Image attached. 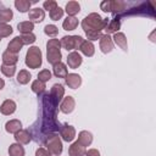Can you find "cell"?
Here are the masks:
<instances>
[{
  "label": "cell",
  "mask_w": 156,
  "mask_h": 156,
  "mask_svg": "<svg viewBox=\"0 0 156 156\" xmlns=\"http://www.w3.org/2000/svg\"><path fill=\"white\" fill-rule=\"evenodd\" d=\"M107 22H108V18H102L99 13L91 12L83 18L80 26L85 33L87 32H101L102 29H105Z\"/></svg>",
  "instance_id": "obj_1"
},
{
  "label": "cell",
  "mask_w": 156,
  "mask_h": 156,
  "mask_svg": "<svg viewBox=\"0 0 156 156\" xmlns=\"http://www.w3.org/2000/svg\"><path fill=\"white\" fill-rule=\"evenodd\" d=\"M60 48H61V43L58 39L52 38L46 43V60L52 66L61 62L62 54H61Z\"/></svg>",
  "instance_id": "obj_2"
},
{
  "label": "cell",
  "mask_w": 156,
  "mask_h": 156,
  "mask_svg": "<svg viewBox=\"0 0 156 156\" xmlns=\"http://www.w3.org/2000/svg\"><path fill=\"white\" fill-rule=\"evenodd\" d=\"M127 6H128V4L126 1H121V0H104L100 4V9L104 12H112L118 18L121 15H124Z\"/></svg>",
  "instance_id": "obj_3"
},
{
  "label": "cell",
  "mask_w": 156,
  "mask_h": 156,
  "mask_svg": "<svg viewBox=\"0 0 156 156\" xmlns=\"http://www.w3.org/2000/svg\"><path fill=\"white\" fill-rule=\"evenodd\" d=\"M43 144L45 145V149L55 156H60L62 150H63V145H62V140L58 136L57 133H51L49 135H46V138L44 139Z\"/></svg>",
  "instance_id": "obj_4"
},
{
  "label": "cell",
  "mask_w": 156,
  "mask_h": 156,
  "mask_svg": "<svg viewBox=\"0 0 156 156\" xmlns=\"http://www.w3.org/2000/svg\"><path fill=\"white\" fill-rule=\"evenodd\" d=\"M41 63H43L41 50L38 46H30L26 54V66L32 69H35L39 68Z\"/></svg>",
  "instance_id": "obj_5"
},
{
  "label": "cell",
  "mask_w": 156,
  "mask_h": 156,
  "mask_svg": "<svg viewBox=\"0 0 156 156\" xmlns=\"http://www.w3.org/2000/svg\"><path fill=\"white\" fill-rule=\"evenodd\" d=\"M83 40L84 39L80 35H65V37H62L60 43H61V46H63V49H66L68 51V50L79 49Z\"/></svg>",
  "instance_id": "obj_6"
},
{
  "label": "cell",
  "mask_w": 156,
  "mask_h": 156,
  "mask_svg": "<svg viewBox=\"0 0 156 156\" xmlns=\"http://www.w3.org/2000/svg\"><path fill=\"white\" fill-rule=\"evenodd\" d=\"M60 136L62 138V140L69 143V141H73V139L76 138V129L71 124H62L61 128H60Z\"/></svg>",
  "instance_id": "obj_7"
},
{
  "label": "cell",
  "mask_w": 156,
  "mask_h": 156,
  "mask_svg": "<svg viewBox=\"0 0 156 156\" xmlns=\"http://www.w3.org/2000/svg\"><path fill=\"white\" fill-rule=\"evenodd\" d=\"M28 18L30 22L33 23H40L44 21L45 18V11L40 7H34L32 10H29L28 12Z\"/></svg>",
  "instance_id": "obj_8"
},
{
  "label": "cell",
  "mask_w": 156,
  "mask_h": 156,
  "mask_svg": "<svg viewBox=\"0 0 156 156\" xmlns=\"http://www.w3.org/2000/svg\"><path fill=\"white\" fill-rule=\"evenodd\" d=\"M100 50L104 52V54H108L112 51L113 49V41H112V38L108 35V34H104L100 37Z\"/></svg>",
  "instance_id": "obj_9"
},
{
  "label": "cell",
  "mask_w": 156,
  "mask_h": 156,
  "mask_svg": "<svg viewBox=\"0 0 156 156\" xmlns=\"http://www.w3.org/2000/svg\"><path fill=\"white\" fill-rule=\"evenodd\" d=\"M74 107H76V101L71 95H68V96L63 98V100L61 101L60 111L63 113H71L74 110Z\"/></svg>",
  "instance_id": "obj_10"
},
{
  "label": "cell",
  "mask_w": 156,
  "mask_h": 156,
  "mask_svg": "<svg viewBox=\"0 0 156 156\" xmlns=\"http://www.w3.org/2000/svg\"><path fill=\"white\" fill-rule=\"evenodd\" d=\"M82 62H83V58H82V56L77 51H72V52L68 54V56H67V65H68L69 68L76 69V68H78L82 65Z\"/></svg>",
  "instance_id": "obj_11"
},
{
  "label": "cell",
  "mask_w": 156,
  "mask_h": 156,
  "mask_svg": "<svg viewBox=\"0 0 156 156\" xmlns=\"http://www.w3.org/2000/svg\"><path fill=\"white\" fill-rule=\"evenodd\" d=\"M65 80H66V84L68 85V88H71V89H77L82 84V77L77 73H68L65 78Z\"/></svg>",
  "instance_id": "obj_12"
},
{
  "label": "cell",
  "mask_w": 156,
  "mask_h": 156,
  "mask_svg": "<svg viewBox=\"0 0 156 156\" xmlns=\"http://www.w3.org/2000/svg\"><path fill=\"white\" fill-rule=\"evenodd\" d=\"M121 28V21L118 17H113V18H108V22L105 27V32L106 34H115Z\"/></svg>",
  "instance_id": "obj_13"
},
{
  "label": "cell",
  "mask_w": 156,
  "mask_h": 156,
  "mask_svg": "<svg viewBox=\"0 0 156 156\" xmlns=\"http://www.w3.org/2000/svg\"><path fill=\"white\" fill-rule=\"evenodd\" d=\"M16 102L13 101V100H11V99H6L2 104H1V106H0V112L2 113V115H5V116H10V115H12L15 111H16Z\"/></svg>",
  "instance_id": "obj_14"
},
{
  "label": "cell",
  "mask_w": 156,
  "mask_h": 156,
  "mask_svg": "<svg viewBox=\"0 0 156 156\" xmlns=\"http://www.w3.org/2000/svg\"><path fill=\"white\" fill-rule=\"evenodd\" d=\"M15 140H16L18 144H21V145L29 144V141L32 140V136H30L29 130H27V129H21V130H18L17 133H15Z\"/></svg>",
  "instance_id": "obj_15"
},
{
  "label": "cell",
  "mask_w": 156,
  "mask_h": 156,
  "mask_svg": "<svg viewBox=\"0 0 156 156\" xmlns=\"http://www.w3.org/2000/svg\"><path fill=\"white\" fill-rule=\"evenodd\" d=\"M112 41H113L117 46H119L123 51H127V49H128V43H127V38H126L124 33H122V32L115 33V34H113V38H112Z\"/></svg>",
  "instance_id": "obj_16"
},
{
  "label": "cell",
  "mask_w": 156,
  "mask_h": 156,
  "mask_svg": "<svg viewBox=\"0 0 156 156\" xmlns=\"http://www.w3.org/2000/svg\"><path fill=\"white\" fill-rule=\"evenodd\" d=\"M83 55H85V56H88V57H91L93 55H94V52H95V46H94V44L91 43V41H89V40H83V43L80 44V46H79V49H78Z\"/></svg>",
  "instance_id": "obj_17"
},
{
  "label": "cell",
  "mask_w": 156,
  "mask_h": 156,
  "mask_svg": "<svg viewBox=\"0 0 156 156\" xmlns=\"http://www.w3.org/2000/svg\"><path fill=\"white\" fill-rule=\"evenodd\" d=\"M1 58H2V65H6V66H16V63L18 62V55L12 54L7 50L2 52Z\"/></svg>",
  "instance_id": "obj_18"
},
{
  "label": "cell",
  "mask_w": 156,
  "mask_h": 156,
  "mask_svg": "<svg viewBox=\"0 0 156 156\" xmlns=\"http://www.w3.org/2000/svg\"><path fill=\"white\" fill-rule=\"evenodd\" d=\"M49 94H50L57 102H60V101L62 100L63 95H65V88H63L61 84L56 83V84H54V85L51 87V90H50Z\"/></svg>",
  "instance_id": "obj_19"
},
{
  "label": "cell",
  "mask_w": 156,
  "mask_h": 156,
  "mask_svg": "<svg viewBox=\"0 0 156 156\" xmlns=\"http://www.w3.org/2000/svg\"><path fill=\"white\" fill-rule=\"evenodd\" d=\"M21 129H22V123H21L20 119H10L5 123V130L7 133L15 134Z\"/></svg>",
  "instance_id": "obj_20"
},
{
  "label": "cell",
  "mask_w": 156,
  "mask_h": 156,
  "mask_svg": "<svg viewBox=\"0 0 156 156\" xmlns=\"http://www.w3.org/2000/svg\"><path fill=\"white\" fill-rule=\"evenodd\" d=\"M82 146H84V147H87V146H89L91 143H93V134L90 133V132H88V130H82V132H79V134H78V140H77Z\"/></svg>",
  "instance_id": "obj_21"
},
{
  "label": "cell",
  "mask_w": 156,
  "mask_h": 156,
  "mask_svg": "<svg viewBox=\"0 0 156 156\" xmlns=\"http://www.w3.org/2000/svg\"><path fill=\"white\" fill-rule=\"evenodd\" d=\"M23 44H22V40H21V37H15L9 44H7V51L12 52V54H18L22 49Z\"/></svg>",
  "instance_id": "obj_22"
},
{
  "label": "cell",
  "mask_w": 156,
  "mask_h": 156,
  "mask_svg": "<svg viewBox=\"0 0 156 156\" xmlns=\"http://www.w3.org/2000/svg\"><path fill=\"white\" fill-rule=\"evenodd\" d=\"M85 147L84 146H82L78 141H74L71 146H69V149H68V155L69 156H84L85 155Z\"/></svg>",
  "instance_id": "obj_23"
},
{
  "label": "cell",
  "mask_w": 156,
  "mask_h": 156,
  "mask_svg": "<svg viewBox=\"0 0 156 156\" xmlns=\"http://www.w3.org/2000/svg\"><path fill=\"white\" fill-rule=\"evenodd\" d=\"M65 11L67 12V15L69 17H74L77 13H79L80 11V5L78 1H68L66 4V7H65Z\"/></svg>",
  "instance_id": "obj_24"
},
{
  "label": "cell",
  "mask_w": 156,
  "mask_h": 156,
  "mask_svg": "<svg viewBox=\"0 0 156 156\" xmlns=\"http://www.w3.org/2000/svg\"><path fill=\"white\" fill-rule=\"evenodd\" d=\"M52 72H54L55 77H57V78H66V76L68 74L67 67H66V65L62 63V62H58V63L54 65Z\"/></svg>",
  "instance_id": "obj_25"
},
{
  "label": "cell",
  "mask_w": 156,
  "mask_h": 156,
  "mask_svg": "<svg viewBox=\"0 0 156 156\" xmlns=\"http://www.w3.org/2000/svg\"><path fill=\"white\" fill-rule=\"evenodd\" d=\"M78 24H79L78 20L76 17H69V16H67L62 22V27L65 30H74L78 27Z\"/></svg>",
  "instance_id": "obj_26"
},
{
  "label": "cell",
  "mask_w": 156,
  "mask_h": 156,
  "mask_svg": "<svg viewBox=\"0 0 156 156\" xmlns=\"http://www.w3.org/2000/svg\"><path fill=\"white\" fill-rule=\"evenodd\" d=\"M24 154H26L24 147L18 143L11 144L9 146V155L10 156H24Z\"/></svg>",
  "instance_id": "obj_27"
},
{
  "label": "cell",
  "mask_w": 156,
  "mask_h": 156,
  "mask_svg": "<svg viewBox=\"0 0 156 156\" xmlns=\"http://www.w3.org/2000/svg\"><path fill=\"white\" fill-rule=\"evenodd\" d=\"M17 28H18L20 33H22V34L32 33L33 29H34V23L30 22V21H23V22H20L17 24Z\"/></svg>",
  "instance_id": "obj_28"
},
{
  "label": "cell",
  "mask_w": 156,
  "mask_h": 156,
  "mask_svg": "<svg viewBox=\"0 0 156 156\" xmlns=\"http://www.w3.org/2000/svg\"><path fill=\"white\" fill-rule=\"evenodd\" d=\"M30 88H32V91L35 93L37 95H43V94L45 93V88H46V85H45V83L40 82L39 79H35V80L32 82Z\"/></svg>",
  "instance_id": "obj_29"
},
{
  "label": "cell",
  "mask_w": 156,
  "mask_h": 156,
  "mask_svg": "<svg viewBox=\"0 0 156 156\" xmlns=\"http://www.w3.org/2000/svg\"><path fill=\"white\" fill-rule=\"evenodd\" d=\"M30 6H32V2L28 0H16L15 1V7L22 13L28 12L30 10Z\"/></svg>",
  "instance_id": "obj_30"
},
{
  "label": "cell",
  "mask_w": 156,
  "mask_h": 156,
  "mask_svg": "<svg viewBox=\"0 0 156 156\" xmlns=\"http://www.w3.org/2000/svg\"><path fill=\"white\" fill-rule=\"evenodd\" d=\"M30 78H32V74L27 69H21L18 72V74H17V82L20 84H27V83H29Z\"/></svg>",
  "instance_id": "obj_31"
},
{
  "label": "cell",
  "mask_w": 156,
  "mask_h": 156,
  "mask_svg": "<svg viewBox=\"0 0 156 156\" xmlns=\"http://www.w3.org/2000/svg\"><path fill=\"white\" fill-rule=\"evenodd\" d=\"M13 12L11 9H2L0 10V23H7L12 20Z\"/></svg>",
  "instance_id": "obj_32"
},
{
  "label": "cell",
  "mask_w": 156,
  "mask_h": 156,
  "mask_svg": "<svg viewBox=\"0 0 156 156\" xmlns=\"http://www.w3.org/2000/svg\"><path fill=\"white\" fill-rule=\"evenodd\" d=\"M63 9H61L60 6H57L56 9H54V10H51L50 12H49V16H50V18L52 20V21H58L60 18H62V16H63Z\"/></svg>",
  "instance_id": "obj_33"
},
{
  "label": "cell",
  "mask_w": 156,
  "mask_h": 156,
  "mask_svg": "<svg viewBox=\"0 0 156 156\" xmlns=\"http://www.w3.org/2000/svg\"><path fill=\"white\" fill-rule=\"evenodd\" d=\"M2 74L5 77H13L16 73V66H6V65H1L0 67Z\"/></svg>",
  "instance_id": "obj_34"
},
{
  "label": "cell",
  "mask_w": 156,
  "mask_h": 156,
  "mask_svg": "<svg viewBox=\"0 0 156 156\" xmlns=\"http://www.w3.org/2000/svg\"><path fill=\"white\" fill-rule=\"evenodd\" d=\"M12 34V27L7 23H0V38H6Z\"/></svg>",
  "instance_id": "obj_35"
},
{
  "label": "cell",
  "mask_w": 156,
  "mask_h": 156,
  "mask_svg": "<svg viewBox=\"0 0 156 156\" xmlns=\"http://www.w3.org/2000/svg\"><path fill=\"white\" fill-rule=\"evenodd\" d=\"M21 40H22L23 45H29V44H33L37 40V37L33 33H27V34L21 35Z\"/></svg>",
  "instance_id": "obj_36"
},
{
  "label": "cell",
  "mask_w": 156,
  "mask_h": 156,
  "mask_svg": "<svg viewBox=\"0 0 156 156\" xmlns=\"http://www.w3.org/2000/svg\"><path fill=\"white\" fill-rule=\"evenodd\" d=\"M44 32H45L46 35L54 38V37L57 35V33H58V28H57L55 24H46V26L44 27Z\"/></svg>",
  "instance_id": "obj_37"
},
{
  "label": "cell",
  "mask_w": 156,
  "mask_h": 156,
  "mask_svg": "<svg viewBox=\"0 0 156 156\" xmlns=\"http://www.w3.org/2000/svg\"><path fill=\"white\" fill-rule=\"evenodd\" d=\"M38 79H39L40 82H43V83L50 80V79H51V72H50L49 69H41V71L38 73Z\"/></svg>",
  "instance_id": "obj_38"
},
{
  "label": "cell",
  "mask_w": 156,
  "mask_h": 156,
  "mask_svg": "<svg viewBox=\"0 0 156 156\" xmlns=\"http://www.w3.org/2000/svg\"><path fill=\"white\" fill-rule=\"evenodd\" d=\"M43 6H44L45 10H48V11L50 12L51 10H54V9L57 7V2H56L55 0H46V1H44Z\"/></svg>",
  "instance_id": "obj_39"
},
{
  "label": "cell",
  "mask_w": 156,
  "mask_h": 156,
  "mask_svg": "<svg viewBox=\"0 0 156 156\" xmlns=\"http://www.w3.org/2000/svg\"><path fill=\"white\" fill-rule=\"evenodd\" d=\"M35 156H51V154L45 147H38L35 150Z\"/></svg>",
  "instance_id": "obj_40"
},
{
  "label": "cell",
  "mask_w": 156,
  "mask_h": 156,
  "mask_svg": "<svg viewBox=\"0 0 156 156\" xmlns=\"http://www.w3.org/2000/svg\"><path fill=\"white\" fill-rule=\"evenodd\" d=\"M85 156H100V152L98 149H89L85 151Z\"/></svg>",
  "instance_id": "obj_41"
},
{
  "label": "cell",
  "mask_w": 156,
  "mask_h": 156,
  "mask_svg": "<svg viewBox=\"0 0 156 156\" xmlns=\"http://www.w3.org/2000/svg\"><path fill=\"white\" fill-rule=\"evenodd\" d=\"M4 87H5V80L2 78H0V90L4 89Z\"/></svg>",
  "instance_id": "obj_42"
},
{
  "label": "cell",
  "mask_w": 156,
  "mask_h": 156,
  "mask_svg": "<svg viewBox=\"0 0 156 156\" xmlns=\"http://www.w3.org/2000/svg\"><path fill=\"white\" fill-rule=\"evenodd\" d=\"M1 5H2V4H1V2H0V6H1Z\"/></svg>",
  "instance_id": "obj_43"
},
{
  "label": "cell",
  "mask_w": 156,
  "mask_h": 156,
  "mask_svg": "<svg viewBox=\"0 0 156 156\" xmlns=\"http://www.w3.org/2000/svg\"><path fill=\"white\" fill-rule=\"evenodd\" d=\"M0 40H1V38H0Z\"/></svg>",
  "instance_id": "obj_44"
}]
</instances>
